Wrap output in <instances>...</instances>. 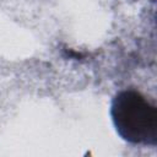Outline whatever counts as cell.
Segmentation results:
<instances>
[{"label": "cell", "instance_id": "cell-1", "mask_svg": "<svg viewBox=\"0 0 157 157\" xmlns=\"http://www.w3.org/2000/svg\"><path fill=\"white\" fill-rule=\"evenodd\" d=\"M110 114L118 134L124 140L156 145L157 112L141 93L134 90L119 92L112 102Z\"/></svg>", "mask_w": 157, "mask_h": 157}]
</instances>
